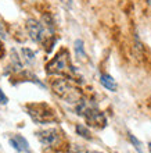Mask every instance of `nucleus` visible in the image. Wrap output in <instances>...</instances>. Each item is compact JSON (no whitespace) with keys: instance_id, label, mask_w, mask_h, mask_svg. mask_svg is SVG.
<instances>
[{"instance_id":"nucleus-1","label":"nucleus","mask_w":151,"mask_h":153,"mask_svg":"<svg viewBox=\"0 0 151 153\" xmlns=\"http://www.w3.org/2000/svg\"><path fill=\"white\" fill-rule=\"evenodd\" d=\"M76 111L78 114L85 117V120L88 121L90 125L96 127V128H103L105 127V117L104 114L100 111L96 106L88 105L85 100H78V106H76Z\"/></svg>"},{"instance_id":"nucleus-2","label":"nucleus","mask_w":151,"mask_h":153,"mask_svg":"<svg viewBox=\"0 0 151 153\" xmlns=\"http://www.w3.org/2000/svg\"><path fill=\"white\" fill-rule=\"evenodd\" d=\"M25 110L28 111L29 117L35 123H39V124H44V123H52V121H56L57 117L54 110L50 107L46 103H32V105H27L25 106Z\"/></svg>"},{"instance_id":"nucleus-3","label":"nucleus","mask_w":151,"mask_h":153,"mask_svg":"<svg viewBox=\"0 0 151 153\" xmlns=\"http://www.w3.org/2000/svg\"><path fill=\"white\" fill-rule=\"evenodd\" d=\"M27 29H28V33L31 36L32 40H35L38 43H42L44 39H47L49 36L53 35V29L47 28L43 22H39V21L33 20V18H29L27 21Z\"/></svg>"},{"instance_id":"nucleus-4","label":"nucleus","mask_w":151,"mask_h":153,"mask_svg":"<svg viewBox=\"0 0 151 153\" xmlns=\"http://www.w3.org/2000/svg\"><path fill=\"white\" fill-rule=\"evenodd\" d=\"M53 91L58 95L60 97L65 99V100L74 102L76 99H79V92L72 86L67 79H57L52 84Z\"/></svg>"},{"instance_id":"nucleus-5","label":"nucleus","mask_w":151,"mask_h":153,"mask_svg":"<svg viewBox=\"0 0 151 153\" xmlns=\"http://www.w3.org/2000/svg\"><path fill=\"white\" fill-rule=\"evenodd\" d=\"M68 52L67 50H61L54 59H53L47 65H46V71L49 74H63L67 73L69 68H72L68 61Z\"/></svg>"},{"instance_id":"nucleus-6","label":"nucleus","mask_w":151,"mask_h":153,"mask_svg":"<svg viewBox=\"0 0 151 153\" xmlns=\"http://www.w3.org/2000/svg\"><path fill=\"white\" fill-rule=\"evenodd\" d=\"M36 135H38V139L43 146H54L58 143V139H60V134L54 128L39 131Z\"/></svg>"},{"instance_id":"nucleus-7","label":"nucleus","mask_w":151,"mask_h":153,"mask_svg":"<svg viewBox=\"0 0 151 153\" xmlns=\"http://www.w3.org/2000/svg\"><path fill=\"white\" fill-rule=\"evenodd\" d=\"M10 145L18 152H29V143L21 135H13L10 138Z\"/></svg>"},{"instance_id":"nucleus-8","label":"nucleus","mask_w":151,"mask_h":153,"mask_svg":"<svg viewBox=\"0 0 151 153\" xmlns=\"http://www.w3.org/2000/svg\"><path fill=\"white\" fill-rule=\"evenodd\" d=\"M100 82H101V85H103L104 88H107L108 91H116V82L111 75L103 74L101 78H100Z\"/></svg>"},{"instance_id":"nucleus-9","label":"nucleus","mask_w":151,"mask_h":153,"mask_svg":"<svg viewBox=\"0 0 151 153\" xmlns=\"http://www.w3.org/2000/svg\"><path fill=\"white\" fill-rule=\"evenodd\" d=\"M21 56H22V60L27 64H33V61H35V52H32L31 49L28 48L21 49Z\"/></svg>"},{"instance_id":"nucleus-10","label":"nucleus","mask_w":151,"mask_h":153,"mask_svg":"<svg viewBox=\"0 0 151 153\" xmlns=\"http://www.w3.org/2000/svg\"><path fill=\"white\" fill-rule=\"evenodd\" d=\"M76 132L79 134L82 138H85V139H91V135H90V131H89L85 125L82 124H78L76 125Z\"/></svg>"},{"instance_id":"nucleus-11","label":"nucleus","mask_w":151,"mask_h":153,"mask_svg":"<svg viewBox=\"0 0 151 153\" xmlns=\"http://www.w3.org/2000/svg\"><path fill=\"white\" fill-rule=\"evenodd\" d=\"M75 52H76V56L80 57V59H85V57H86L85 50H83V42L80 39L75 40Z\"/></svg>"},{"instance_id":"nucleus-12","label":"nucleus","mask_w":151,"mask_h":153,"mask_svg":"<svg viewBox=\"0 0 151 153\" xmlns=\"http://www.w3.org/2000/svg\"><path fill=\"white\" fill-rule=\"evenodd\" d=\"M130 141H132V143H133V145H135V148L137 150H139L140 153H143V149H141V143H140V141H137V139H136L135 137H133V135H130Z\"/></svg>"},{"instance_id":"nucleus-13","label":"nucleus","mask_w":151,"mask_h":153,"mask_svg":"<svg viewBox=\"0 0 151 153\" xmlns=\"http://www.w3.org/2000/svg\"><path fill=\"white\" fill-rule=\"evenodd\" d=\"M0 38H3V39L7 38V31H6V28H4L3 22H0Z\"/></svg>"},{"instance_id":"nucleus-14","label":"nucleus","mask_w":151,"mask_h":153,"mask_svg":"<svg viewBox=\"0 0 151 153\" xmlns=\"http://www.w3.org/2000/svg\"><path fill=\"white\" fill-rule=\"evenodd\" d=\"M7 102H8L7 96H6V95H4V93H3V91L0 89V103H1V105H6Z\"/></svg>"},{"instance_id":"nucleus-15","label":"nucleus","mask_w":151,"mask_h":153,"mask_svg":"<svg viewBox=\"0 0 151 153\" xmlns=\"http://www.w3.org/2000/svg\"><path fill=\"white\" fill-rule=\"evenodd\" d=\"M63 4L67 8H71L72 7V0H63Z\"/></svg>"},{"instance_id":"nucleus-16","label":"nucleus","mask_w":151,"mask_h":153,"mask_svg":"<svg viewBox=\"0 0 151 153\" xmlns=\"http://www.w3.org/2000/svg\"><path fill=\"white\" fill-rule=\"evenodd\" d=\"M78 153H101V152H96V150H82V152H78Z\"/></svg>"},{"instance_id":"nucleus-17","label":"nucleus","mask_w":151,"mask_h":153,"mask_svg":"<svg viewBox=\"0 0 151 153\" xmlns=\"http://www.w3.org/2000/svg\"><path fill=\"white\" fill-rule=\"evenodd\" d=\"M148 150H150V153H151V142L148 143Z\"/></svg>"},{"instance_id":"nucleus-18","label":"nucleus","mask_w":151,"mask_h":153,"mask_svg":"<svg viewBox=\"0 0 151 153\" xmlns=\"http://www.w3.org/2000/svg\"><path fill=\"white\" fill-rule=\"evenodd\" d=\"M150 3H151V0H150Z\"/></svg>"}]
</instances>
